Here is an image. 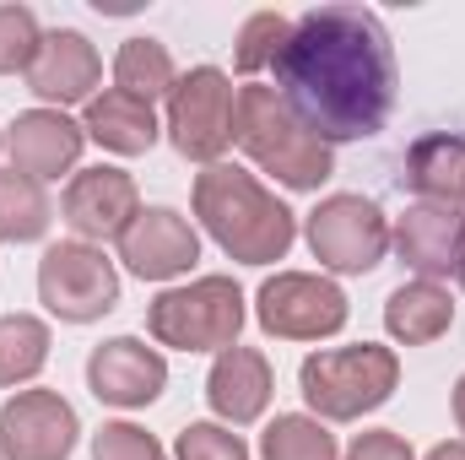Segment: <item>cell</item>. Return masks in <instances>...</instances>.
I'll return each instance as SVG.
<instances>
[{
  "label": "cell",
  "instance_id": "obj_1",
  "mask_svg": "<svg viewBox=\"0 0 465 460\" xmlns=\"http://www.w3.org/2000/svg\"><path fill=\"white\" fill-rule=\"evenodd\" d=\"M276 93L325 146L368 141L395 109V49L368 5H314L276 55Z\"/></svg>",
  "mask_w": 465,
  "mask_h": 460
},
{
  "label": "cell",
  "instance_id": "obj_2",
  "mask_svg": "<svg viewBox=\"0 0 465 460\" xmlns=\"http://www.w3.org/2000/svg\"><path fill=\"white\" fill-rule=\"evenodd\" d=\"M190 206L201 217V228L217 238V249L238 260V265H271V260H287L292 238H298V217L292 206L265 190L249 168L238 163H212L195 174V190H190Z\"/></svg>",
  "mask_w": 465,
  "mask_h": 460
},
{
  "label": "cell",
  "instance_id": "obj_3",
  "mask_svg": "<svg viewBox=\"0 0 465 460\" xmlns=\"http://www.w3.org/2000/svg\"><path fill=\"white\" fill-rule=\"evenodd\" d=\"M232 141L249 152V163L260 174H271L287 190H320L336 174V152L292 115V104L276 87H265V82H243L238 87Z\"/></svg>",
  "mask_w": 465,
  "mask_h": 460
},
{
  "label": "cell",
  "instance_id": "obj_4",
  "mask_svg": "<svg viewBox=\"0 0 465 460\" xmlns=\"http://www.w3.org/2000/svg\"><path fill=\"white\" fill-rule=\"evenodd\" d=\"M298 385H303L309 417H320V423H357V417L379 412L395 395L401 357H395V346H379V342L325 346V352L303 357Z\"/></svg>",
  "mask_w": 465,
  "mask_h": 460
},
{
  "label": "cell",
  "instance_id": "obj_5",
  "mask_svg": "<svg viewBox=\"0 0 465 460\" xmlns=\"http://www.w3.org/2000/svg\"><path fill=\"white\" fill-rule=\"evenodd\" d=\"M249 309H243V287L232 276H195L190 287H168L152 298L146 309V331L157 346L173 352H228L238 346Z\"/></svg>",
  "mask_w": 465,
  "mask_h": 460
},
{
  "label": "cell",
  "instance_id": "obj_6",
  "mask_svg": "<svg viewBox=\"0 0 465 460\" xmlns=\"http://www.w3.org/2000/svg\"><path fill=\"white\" fill-rule=\"evenodd\" d=\"M38 304L65 325H93L119 304V271L98 244L60 238L38 260Z\"/></svg>",
  "mask_w": 465,
  "mask_h": 460
},
{
  "label": "cell",
  "instance_id": "obj_7",
  "mask_svg": "<svg viewBox=\"0 0 465 460\" xmlns=\"http://www.w3.org/2000/svg\"><path fill=\"white\" fill-rule=\"evenodd\" d=\"M232 119H238V93H232L228 71L217 65H195L173 82L168 93V141L179 157L212 168L223 163V152L232 146Z\"/></svg>",
  "mask_w": 465,
  "mask_h": 460
},
{
  "label": "cell",
  "instance_id": "obj_8",
  "mask_svg": "<svg viewBox=\"0 0 465 460\" xmlns=\"http://www.w3.org/2000/svg\"><path fill=\"white\" fill-rule=\"evenodd\" d=\"M347 293L314 271H276L254 293V320L276 342H325L347 331Z\"/></svg>",
  "mask_w": 465,
  "mask_h": 460
},
{
  "label": "cell",
  "instance_id": "obj_9",
  "mask_svg": "<svg viewBox=\"0 0 465 460\" xmlns=\"http://www.w3.org/2000/svg\"><path fill=\"white\" fill-rule=\"evenodd\" d=\"M309 249L336 276H368L390 255V217L368 195H325L309 212Z\"/></svg>",
  "mask_w": 465,
  "mask_h": 460
},
{
  "label": "cell",
  "instance_id": "obj_10",
  "mask_svg": "<svg viewBox=\"0 0 465 460\" xmlns=\"http://www.w3.org/2000/svg\"><path fill=\"white\" fill-rule=\"evenodd\" d=\"M76 406L60 390H16L0 406V460H71Z\"/></svg>",
  "mask_w": 465,
  "mask_h": 460
},
{
  "label": "cell",
  "instance_id": "obj_11",
  "mask_svg": "<svg viewBox=\"0 0 465 460\" xmlns=\"http://www.w3.org/2000/svg\"><path fill=\"white\" fill-rule=\"evenodd\" d=\"M60 217L82 244L104 249V238H119L141 217V190L124 168H109V163L82 168V174H71V185L60 195Z\"/></svg>",
  "mask_w": 465,
  "mask_h": 460
},
{
  "label": "cell",
  "instance_id": "obj_12",
  "mask_svg": "<svg viewBox=\"0 0 465 460\" xmlns=\"http://www.w3.org/2000/svg\"><path fill=\"white\" fill-rule=\"evenodd\" d=\"M119 260L141 282H173L201 260V233L173 206H141V217L119 233Z\"/></svg>",
  "mask_w": 465,
  "mask_h": 460
},
{
  "label": "cell",
  "instance_id": "obj_13",
  "mask_svg": "<svg viewBox=\"0 0 465 460\" xmlns=\"http://www.w3.org/2000/svg\"><path fill=\"white\" fill-rule=\"evenodd\" d=\"M87 385L104 406H124V412L152 406L168 385V357L141 336H109L87 357Z\"/></svg>",
  "mask_w": 465,
  "mask_h": 460
},
{
  "label": "cell",
  "instance_id": "obj_14",
  "mask_svg": "<svg viewBox=\"0 0 465 460\" xmlns=\"http://www.w3.org/2000/svg\"><path fill=\"white\" fill-rule=\"evenodd\" d=\"M104 82V60L87 44V33L76 27H54L44 33L33 65H27V87L49 104V109H71V104H93Z\"/></svg>",
  "mask_w": 465,
  "mask_h": 460
},
{
  "label": "cell",
  "instance_id": "obj_15",
  "mask_svg": "<svg viewBox=\"0 0 465 460\" xmlns=\"http://www.w3.org/2000/svg\"><path fill=\"white\" fill-rule=\"evenodd\" d=\"M395 255L422 276V282H439V276H455L465 255V212L455 206H433V201H417L395 217L390 228Z\"/></svg>",
  "mask_w": 465,
  "mask_h": 460
},
{
  "label": "cell",
  "instance_id": "obj_16",
  "mask_svg": "<svg viewBox=\"0 0 465 460\" xmlns=\"http://www.w3.org/2000/svg\"><path fill=\"white\" fill-rule=\"evenodd\" d=\"M82 141H87V130L65 109H27V115L11 119V130H5L11 168L27 174V179H38V185L71 174L76 157H82Z\"/></svg>",
  "mask_w": 465,
  "mask_h": 460
},
{
  "label": "cell",
  "instance_id": "obj_17",
  "mask_svg": "<svg viewBox=\"0 0 465 460\" xmlns=\"http://www.w3.org/2000/svg\"><path fill=\"white\" fill-rule=\"evenodd\" d=\"M271 390L276 385H271V363H265L260 346H228V352H217V363L206 374V401H212V412L228 428L260 423L265 406H271Z\"/></svg>",
  "mask_w": 465,
  "mask_h": 460
},
{
  "label": "cell",
  "instance_id": "obj_18",
  "mask_svg": "<svg viewBox=\"0 0 465 460\" xmlns=\"http://www.w3.org/2000/svg\"><path fill=\"white\" fill-rule=\"evenodd\" d=\"M82 130H87V141H98V146L114 152V157H141V152H152L157 135H163L152 104H141V98H130V93H119V87H104V93L87 104Z\"/></svg>",
  "mask_w": 465,
  "mask_h": 460
},
{
  "label": "cell",
  "instance_id": "obj_19",
  "mask_svg": "<svg viewBox=\"0 0 465 460\" xmlns=\"http://www.w3.org/2000/svg\"><path fill=\"white\" fill-rule=\"evenodd\" d=\"M401 179H406L422 201L465 212V135L433 130V135L411 141V152H406V174H401Z\"/></svg>",
  "mask_w": 465,
  "mask_h": 460
},
{
  "label": "cell",
  "instance_id": "obj_20",
  "mask_svg": "<svg viewBox=\"0 0 465 460\" xmlns=\"http://www.w3.org/2000/svg\"><path fill=\"white\" fill-rule=\"evenodd\" d=\"M450 325H455V298H450V287H439V282H401L390 298H384V331L395 336L401 346H428L439 342V336H450Z\"/></svg>",
  "mask_w": 465,
  "mask_h": 460
},
{
  "label": "cell",
  "instance_id": "obj_21",
  "mask_svg": "<svg viewBox=\"0 0 465 460\" xmlns=\"http://www.w3.org/2000/svg\"><path fill=\"white\" fill-rule=\"evenodd\" d=\"M173 82H179V71H173L168 44H157V38H124L119 44V55H114V87L119 93H130L141 104H157V98L173 93Z\"/></svg>",
  "mask_w": 465,
  "mask_h": 460
},
{
  "label": "cell",
  "instance_id": "obj_22",
  "mask_svg": "<svg viewBox=\"0 0 465 460\" xmlns=\"http://www.w3.org/2000/svg\"><path fill=\"white\" fill-rule=\"evenodd\" d=\"M54 223V206L38 179L0 168V244H38Z\"/></svg>",
  "mask_w": 465,
  "mask_h": 460
},
{
  "label": "cell",
  "instance_id": "obj_23",
  "mask_svg": "<svg viewBox=\"0 0 465 460\" xmlns=\"http://www.w3.org/2000/svg\"><path fill=\"white\" fill-rule=\"evenodd\" d=\"M49 363V325L38 315H0V385L16 390Z\"/></svg>",
  "mask_w": 465,
  "mask_h": 460
},
{
  "label": "cell",
  "instance_id": "obj_24",
  "mask_svg": "<svg viewBox=\"0 0 465 460\" xmlns=\"http://www.w3.org/2000/svg\"><path fill=\"white\" fill-rule=\"evenodd\" d=\"M260 460H341L336 434L309 412H282L260 434Z\"/></svg>",
  "mask_w": 465,
  "mask_h": 460
},
{
  "label": "cell",
  "instance_id": "obj_25",
  "mask_svg": "<svg viewBox=\"0 0 465 460\" xmlns=\"http://www.w3.org/2000/svg\"><path fill=\"white\" fill-rule=\"evenodd\" d=\"M287 38H292V22H287L282 11H254V16L238 27V49H232V65H238L243 76H254V71L276 65V55L287 49Z\"/></svg>",
  "mask_w": 465,
  "mask_h": 460
},
{
  "label": "cell",
  "instance_id": "obj_26",
  "mask_svg": "<svg viewBox=\"0 0 465 460\" xmlns=\"http://www.w3.org/2000/svg\"><path fill=\"white\" fill-rule=\"evenodd\" d=\"M38 44H44V33H38V16L27 11V5H0V76H27V65H33V55H38Z\"/></svg>",
  "mask_w": 465,
  "mask_h": 460
},
{
  "label": "cell",
  "instance_id": "obj_27",
  "mask_svg": "<svg viewBox=\"0 0 465 460\" xmlns=\"http://www.w3.org/2000/svg\"><path fill=\"white\" fill-rule=\"evenodd\" d=\"M173 460H249V445L228 423H190L173 439Z\"/></svg>",
  "mask_w": 465,
  "mask_h": 460
},
{
  "label": "cell",
  "instance_id": "obj_28",
  "mask_svg": "<svg viewBox=\"0 0 465 460\" xmlns=\"http://www.w3.org/2000/svg\"><path fill=\"white\" fill-rule=\"evenodd\" d=\"M93 460H168V450L135 423H104L93 434Z\"/></svg>",
  "mask_w": 465,
  "mask_h": 460
},
{
  "label": "cell",
  "instance_id": "obj_29",
  "mask_svg": "<svg viewBox=\"0 0 465 460\" xmlns=\"http://www.w3.org/2000/svg\"><path fill=\"white\" fill-rule=\"evenodd\" d=\"M341 460H417V455H411V445L395 428H373V434H357Z\"/></svg>",
  "mask_w": 465,
  "mask_h": 460
},
{
  "label": "cell",
  "instance_id": "obj_30",
  "mask_svg": "<svg viewBox=\"0 0 465 460\" xmlns=\"http://www.w3.org/2000/svg\"><path fill=\"white\" fill-rule=\"evenodd\" d=\"M428 460H465V439H444V445H433Z\"/></svg>",
  "mask_w": 465,
  "mask_h": 460
},
{
  "label": "cell",
  "instance_id": "obj_31",
  "mask_svg": "<svg viewBox=\"0 0 465 460\" xmlns=\"http://www.w3.org/2000/svg\"><path fill=\"white\" fill-rule=\"evenodd\" d=\"M455 423H460V434H465V374L455 379Z\"/></svg>",
  "mask_w": 465,
  "mask_h": 460
},
{
  "label": "cell",
  "instance_id": "obj_32",
  "mask_svg": "<svg viewBox=\"0 0 465 460\" xmlns=\"http://www.w3.org/2000/svg\"><path fill=\"white\" fill-rule=\"evenodd\" d=\"M455 276H460V287H465V255H460V271H455Z\"/></svg>",
  "mask_w": 465,
  "mask_h": 460
},
{
  "label": "cell",
  "instance_id": "obj_33",
  "mask_svg": "<svg viewBox=\"0 0 465 460\" xmlns=\"http://www.w3.org/2000/svg\"><path fill=\"white\" fill-rule=\"evenodd\" d=\"M0 146H5V135H0Z\"/></svg>",
  "mask_w": 465,
  "mask_h": 460
}]
</instances>
